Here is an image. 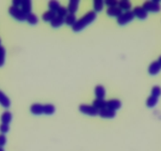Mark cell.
Returning a JSON list of instances; mask_svg holds the SVG:
<instances>
[{"label": "cell", "instance_id": "obj_19", "mask_svg": "<svg viewBox=\"0 0 161 151\" xmlns=\"http://www.w3.org/2000/svg\"><path fill=\"white\" fill-rule=\"evenodd\" d=\"M21 10L26 13V14H29L32 11V2L30 0H24L22 1V3H21Z\"/></svg>", "mask_w": 161, "mask_h": 151}, {"label": "cell", "instance_id": "obj_16", "mask_svg": "<svg viewBox=\"0 0 161 151\" xmlns=\"http://www.w3.org/2000/svg\"><path fill=\"white\" fill-rule=\"evenodd\" d=\"M92 106L97 109L98 110L103 109L107 108V101L104 99H100V98H96L92 102Z\"/></svg>", "mask_w": 161, "mask_h": 151}, {"label": "cell", "instance_id": "obj_21", "mask_svg": "<svg viewBox=\"0 0 161 151\" xmlns=\"http://www.w3.org/2000/svg\"><path fill=\"white\" fill-rule=\"evenodd\" d=\"M118 7L122 10H126V11H128L131 8V7H132V4L128 0H121V1H119L118 3Z\"/></svg>", "mask_w": 161, "mask_h": 151}, {"label": "cell", "instance_id": "obj_29", "mask_svg": "<svg viewBox=\"0 0 161 151\" xmlns=\"http://www.w3.org/2000/svg\"><path fill=\"white\" fill-rule=\"evenodd\" d=\"M56 13L58 15V16L65 18V17L68 14L67 8L65 7H63V6H61V7H59V9L58 10V11L56 12Z\"/></svg>", "mask_w": 161, "mask_h": 151}, {"label": "cell", "instance_id": "obj_13", "mask_svg": "<svg viewBox=\"0 0 161 151\" xmlns=\"http://www.w3.org/2000/svg\"><path fill=\"white\" fill-rule=\"evenodd\" d=\"M94 92H95V95L97 98H100V99H103L105 95H106L105 87L101 84H98V85L96 86Z\"/></svg>", "mask_w": 161, "mask_h": 151}, {"label": "cell", "instance_id": "obj_36", "mask_svg": "<svg viewBox=\"0 0 161 151\" xmlns=\"http://www.w3.org/2000/svg\"><path fill=\"white\" fill-rule=\"evenodd\" d=\"M0 46H1V39H0Z\"/></svg>", "mask_w": 161, "mask_h": 151}, {"label": "cell", "instance_id": "obj_1", "mask_svg": "<svg viewBox=\"0 0 161 151\" xmlns=\"http://www.w3.org/2000/svg\"><path fill=\"white\" fill-rule=\"evenodd\" d=\"M96 18H97V13L95 11L92 10V11L88 12L84 16L77 20L75 24L72 26L73 31L76 32H80L84 29L86 26L90 24L92 21H95Z\"/></svg>", "mask_w": 161, "mask_h": 151}, {"label": "cell", "instance_id": "obj_28", "mask_svg": "<svg viewBox=\"0 0 161 151\" xmlns=\"http://www.w3.org/2000/svg\"><path fill=\"white\" fill-rule=\"evenodd\" d=\"M151 95L156 97V98H159L161 95V87L157 85L153 86L151 91Z\"/></svg>", "mask_w": 161, "mask_h": 151}, {"label": "cell", "instance_id": "obj_8", "mask_svg": "<svg viewBox=\"0 0 161 151\" xmlns=\"http://www.w3.org/2000/svg\"><path fill=\"white\" fill-rule=\"evenodd\" d=\"M30 112L33 115L44 114V105L40 103H33L30 106Z\"/></svg>", "mask_w": 161, "mask_h": 151}, {"label": "cell", "instance_id": "obj_10", "mask_svg": "<svg viewBox=\"0 0 161 151\" xmlns=\"http://www.w3.org/2000/svg\"><path fill=\"white\" fill-rule=\"evenodd\" d=\"M0 105L5 109L10 108V105H11V102H10L9 97L1 90H0Z\"/></svg>", "mask_w": 161, "mask_h": 151}, {"label": "cell", "instance_id": "obj_2", "mask_svg": "<svg viewBox=\"0 0 161 151\" xmlns=\"http://www.w3.org/2000/svg\"><path fill=\"white\" fill-rule=\"evenodd\" d=\"M9 13H10V16L13 17L17 21H26V18H27V14L21 10V8L14 7V6L10 7V8H9Z\"/></svg>", "mask_w": 161, "mask_h": 151}, {"label": "cell", "instance_id": "obj_32", "mask_svg": "<svg viewBox=\"0 0 161 151\" xmlns=\"http://www.w3.org/2000/svg\"><path fill=\"white\" fill-rule=\"evenodd\" d=\"M7 141V136L4 134H0V147H3Z\"/></svg>", "mask_w": 161, "mask_h": 151}, {"label": "cell", "instance_id": "obj_22", "mask_svg": "<svg viewBox=\"0 0 161 151\" xmlns=\"http://www.w3.org/2000/svg\"><path fill=\"white\" fill-rule=\"evenodd\" d=\"M55 112V106L53 104H44V114L52 115Z\"/></svg>", "mask_w": 161, "mask_h": 151}, {"label": "cell", "instance_id": "obj_17", "mask_svg": "<svg viewBox=\"0 0 161 151\" xmlns=\"http://www.w3.org/2000/svg\"><path fill=\"white\" fill-rule=\"evenodd\" d=\"M50 23L51 26L52 28H59L60 26H62L65 23L64 18L58 16V15H56V17Z\"/></svg>", "mask_w": 161, "mask_h": 151}, {"label": "cell", "instance_id": "obj_25", "mask_svg": "<svg viewBox=\"0 0 161 151\" xmlns=\"http://www.w3.org/2000/svg\"><path fill=\"white\" fill-rule=\"evenodd\" d=\"M104 2L102 0H95L93 2V8L95 12H100L103 8Z\"/></svg>", "mask_w": 161, "mask_h": 151}, {"label": "cell", "instance_id": "obj_23", "mask_svg": "<svg viewBox=\"0 0 161 151\" xmlns=\"http://www.w3.org/2000/svg\"><path fill=\"white\" fill-rule=\"evenodd\" d=\"M26 21H28L29 24H30L31 25H35L38 23L39 19H38V17L36 16V14L34 13H30L27 15V18H26Z\"/></svg>", "mask_w": 161, "mask_h": 151}, {"label": "cell", "instance_id": "obj_33", "mask_svg": "<svg viewBox=\"0 0 161 151\" xmlns=\"http://www.w3.org/2000/svg\"><path fill=\"white\" fill-rule=\"evenodd\" d=\"M21 3H22V1L21 0H14L13 2H12V4L14 7H19L21 6Z\"/></svg>", "mask_w": 161, "mask_h": 151}, {"label": "cell", "instance_id": "obj_26", "mask_svg": "<svg viewBox=\"0 0 161 151\" xmlns=\"http://www.w3.org/2000/svg\"><path fill=\"white\" fill-rule=\"evenodd\" d=\"M157 102H158V98H156V97L150 95L146 100V106L149 108H153L157 104Z\"/></svg>", "mask_w": 161, "mask_h": 151}, {"label": "cell", "instance_id": "obj_18", "mask_svg": "<svg viewBox=\"0 0 161 151\" xmlns=\"http://www.w3.org/2000/svg\"><path fill=\"white\" fill-rule=\"evenodd\" d=\"M57 13L55 12L52 11V10H47V11L44 12L42 14V19L44 20V21H47V22H49V21H52L54 18L56 17Z\"/></svg>", "mask_w": 161, "mask_h": 151}, {"label": "cell", "instance_id": "obj_30", "mask_svg": "<svg viewBox=\"0 0 161 151\" xmlns=\"http://www.w3.org/2000/svg\"><path fill=\"white\" fill-rule=\"evenodd\" d=\"M9 130H10V126H9V124H0V132H1V134H7V132H9Z\"/></svg>", "mask_w": 161, "mask_h": 151}, {"label": "cell", "instance_id": "obj_15", "mask_svg": "<svg viewBox=\"0 0 161 151\" xmlns=\"http://www.w3.org/2000/svg\"><path fill=\"white\" fill-rule=\"evenodd\" d=\"M12 118H13V115H12L11 112H10L9 110H6L2 113L0 119H1V122L3 124H10L12 121Z\"/></svg>", "mask_w": 161, "mask_h": 151}, {"label": "cell", "instance_id": "obj_12", "mask_svg": "<svg viewBox=\"0 0 161 151\" xmlns=\"http://www.w3.org/2000/svg\"><path fill=\"white\" fill-rule=\"evenodd\" d=\"M107 14L110 17H118L120 16L123 13V10H121L119 7H111L107 9Z\"/></svg>", "mask_w": 161, "mask_h": 151}, {"label": "cell", "instance_id": "obj_11", "mask_svg": "<svg viewBox=\"0 0 161 151\" xmlns=\"http://www.w3.org/2000/svg\"><path fill=\"white\" fill-rule=\"evenodd\" d=\"M121 106H122V102L119 99H111L107 101V108L112 110L116 111L117 109H120Z\"/></svg>", "mask_w": 161, "mask_h": 151}, {"label": "cell", "instance_id": "obj_27", "mask_svg": "<svg viewBox=\"0 0 161 151\" xmlns=\"http://www.w3.org/2000/svg\"><path fill=\"white\" fill-rule=\"evenodd\" d=\"M6 48L3 46H0V67H2L5 63Z\"/></svg>", "mask_w": 161, "mask_h": 151}, {"label": "cell", "instance_id": "obj_6", "mask_svg": "<svg viewBox=\"0 0 161 151\" xmlns=\"http://www.w3.org/2000/svg\"><path fill=\"white\" fill-rule=\"evenodd\" d=\"M98 115L102 118H105V119H111L114 118L116 115V111L112 110L108 108H105V109H100L99 110Z\"/></svg>", "mask_w": 161, "mask_h": 151}, {"label": "cell", "instance_id": "obj_31", "mask_svg": "<svg viewBox=\"0 0 161 151\" xmlns=\"http://www.w3.org/2000/svg\"><path fill=\"white\" fill-rule=\"evenodd\" d=\"M118 1L116 0H106L104 2V4L106 6H108V7H117L118 6Z\"/></svg>", "mask_w": 161, "mask_h": 151}, {"label": "cell", "instance_id": "obj_35", "mask_svg": "<svg viewBox=\"0 0 161 151\" xmlns=\"http://www.w3.org/2000/svg\"><path fill=\"white\" fill-rule=\"evenodd\" d=\"M0 151H5V150H4L3 147H0Z\"/></svg>", "mask_w": 161, "mask_h": 151}, {"label": "cell", "instance_id": "obj_5", "mask_svg": "<svg viewBox=\"0 0 161 151\" xmlns=\"http://www.w3.org/2000/svg\"><path fill=\"white\" fill-rule=\"evenodd\" d=\"M79 111L80 112H82L83 114L89 115L91 117H95L98 115L99 110L96 109L93 106H90V105L86 104H81L79 106Z\"/></svg>", "mask_w": 161, "mask_h": 151}, {"label": "cell", "instance_id": "obj_34", "mask_svg": "<svg viewBox=\"0 0 161 151\" xmlns=\"http://www.w3.org/2000/svg\"><path fill=\"white\" fill-rule=\"evenodd\" d=\"M157 61H158V62H159V65H160V66H161V56H159V58H158Z\"/></svg>", "mask_w": 161, "mask_h": 151}, {"label": "cell", "instance_id": "obj_9", "mask_svg": "<svg viewBox=\"0 0 161 151\" xmlns=\"http://www.w3.org/2000/svg\"><path fill=\"white\" fill-rule=\"evenodd\" d=\"M161 70V66L159 65V62L157 61H154L149 65L148 68V72L150 75L155 76Z\"/></svg>", "mask_w": 161, "mask_h": 151}, {"label": "cell", "instance_id": "obj_24", "mask_svg": "<svg viewBox=\"0 0 161 151\" xmlns=\"http://www.w3.org/2000/svg\"><path fill=\"white\" fill-rule=\"evenodd\" d=\"M60 7H61V5H60L59 2H58L56 0H52L48 3V8L50 9V10L55 12V13L58 11Z\"/></svg>", "mask_w": 161, "mask_h": 151}, {"label": "cell", "instance_id": "obj_3", "mask_svg": "<svg viewBox=\"0 0 161 151\" xmlns=\"http://www.w3.org/2000/svg\"><path fill=\"white\" fill-rule=\"evenodd\" d=\"M142 7L147 12H153V13H158L161 10V6L159 4V0L146 1V2H145L143 3Z\"/></svg>", "mask_w": 161, "mask_h": 151}, {"label": "cell", "instance_id": "obj_4", "mask_svg": "<svg viewBox=\"0 0 161 151\" xmlns=\"http://www.w3.org/2000/svg\"><path fill=\"white\" fill-rule=\"evenodd\" d=\"M134 13L131 10H128V11H125L124 13H123L119 17L117 18V23L119 25H125L127 23L130 22L134 20Z\"/></svg>", "mask_w": 161, "mask_h": 151}, {"label": "cell", "instance_id": "obj_20", "mask_svg": "<svg viewBox=\"0 0 161 151\" xmlns=\"http://www.w3.org/2000/svg\"><path fill=\"white\" fill-rule=\"evenodd\" d=\"M65 24L66 25H69L72 27L75 22L77 21V18H76L75 14H72V13H68L66 17L64 18Z\"/></svg>", "mask_w": 161, "mask_h": 151}, {"label": "cell", "instance_id": "obj_14", "mask_svg": "<svg viewBox=\"0 0 161 151\" xmlns=\"http://www.w3.org/2000/svg\"><path fill=\"white\" fill-rule=\"evenodd\" d=\"M79 3H80V1H79V0H70L69 4H68V12H69V13H72V14H75L77 10H78Z\"/></svg>", "mask_w": 161, "mask_h": 151}, {"label": "cell", "instance_id": "obj_7", "mask_svg": "<svg viewBox=\"0 0 161 151\" xmlns=\"http://www.w3.org/2000/svg\"><path fill=\"white\" fill-rule=\"evenodd\" d=\"M134 17H137L140 20H145L148 17V12L142 7H136L133 10Z\"/></svg>", "mask_w": 161, "mask_h": 151}]
</instances>
